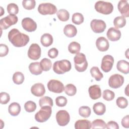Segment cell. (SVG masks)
I'll return each instance as SVG.
<instances>
[{"label": "cell", "instance_id": "1", "mask_svg": "<svg viewBox=\"0 0 129 129\" xmlns=\"http://www.w3.org/2000/svg\"><path fill=\"white\" fill-rule=\"evenodd\" d=\"M8 39L12 44L16 47H23L27 45L29 41V37L19 31L17 29L11 30L8 33Z\"/></svg>", "mask_w": 129, "mask_h": 129}, {"label": "cell", "instance_id": "2", "mask_svg": "<svg viewBox=\"0 0 129 129\" xmlns=\"http://www.w3.org/2000/svg\"><path fill=\"white\" fill-rule=\"evenodd\" d=\"M71 68V63L67 59L56 61L53 64V70L57 74H63L70 71Z\"/></svg>", "mask_w": 129, "mask_h": 129}, {"label": "cell", "instance_id": "3", "mask_svg": "<svg viewBox=\"0 0 129 129\" xmlns=\"http://www.w3.org/2000/svg\"><path fill=\"white\" fill-rule=\"evenodd\" d=\"M75 67L79 72H83L86 70L88 67V62L86 55L82 53H78L74 58Z\"/></svg>", "mask_w": 129, "mask_h": 129}, {"label": "cell", "instance_id": "4", "mask_svg": "<svg viewBox=\"0 0 129 129\" xmlns=\"http://www.w3.org/2000/svg\"><path fill=\"white\" fill-rule=\"evenodd\" d=\"M94 8L97 12L104 15L110 14L113 10V6L111 3L103 1L96 2Z\"/></svg>", "mask_w": 129, "mask_h": 129}, {"label": "cell", "instance_id": "5", "mask_svg": "<svg viewBox=\"0 0 129 129\" xmlns=\"http://www.w3.org/2000/svg\"><path fill=\"white\" fill-rule=\"evenodd\" d=\"M52 112L51 107L44 106L41 107L35 115V120L39 122H43L47 121L50 117Z\"/></svg>", "mask_w": 129, "mask_h": 129}, {"label": "cell", "instance_id": "6", "mask_svg": "<svg viewBox=\"0 0 129 129\" xmlns=\"http://www.w3.org/2000/svg\"><path fill=\"white\" fill-rule=\"evenodd\" d=\"M38 11L43 15H53L57 12V8L51 3H41L38 6Z\"/></svg>", "mask_w": 129, "mask_h": 129}, {"label": "cell", "instance_id": "7", "mask_svg": "<svg viewBox=\"0 0 129 129\" xmlns=\"http://www.w3.org/2000/svg\"><path fill=\"white\" fill-rule=\"evenodd\" d=\"M47 86L49 91L55 93H61L64 89V87L62 83L55 79L50 80L48 82Z\"/></svg>", "mask_w": 129, "mask_h": 129}, {"label": "cell", "instance_id": "8", "mask_svg": "<svg viewBox=\"0 0 129 129\" xmlns=\"http://www.w3.org/2000/svg\"><path fill=\"white\" fill-rule=\"evenodd\" d=\"M18 18L17 16L14 15H9L2 18L0 20V26L2 29L6 30L12 25L17 23Z\"/></svg>", "mask_w": 129, "mask_h": 129}, {"label": "cell", "instance_id": "9", "mask_svg": "<svg viewBox=\"0 0 129 129\" xmlns=\"http://www.w3.org/2000/svg\"><path fill=\"white\" fill-rule=\"evenodd\" d=\"M56 119L59 126H64L68 124L70 120V116L68 112L65 110H60L56 114Z\"/></svg>", "mask_w": 129, "mask_h": 129}, {"label": "cell", "instance_id": "10", "mask_svg": "<svg viewBox=\"0 0 129 129\" xmlns=\"http://www.w3.org/2000/svg\"><path fill=\"white\" fill-rule=\"evenodd\" d=\"M124 83L123 77L119 74H115L111 75L109 78L108 85L113 89H117L121 87Z\"/></svg>", "mask_w": 129, "mask_h": 129}, {"label": "cell", "instance_id": "11", "mask_svg": "<svg viewBox=\"0 0 129 129\" xmlns=\"http://www.w3.org/2000/svg\"><path fill=\"white\" fill-rule=\"evenodd\" d=\"M90 26L92 31L96 33H100L104 32L106 27L105 22L102 20L93 19L91 21Z\"/></svg>", "mask_w": 129, "mask_h": 129}, {"label": "cell", "instance_id": "12", "mask_svg": "<svg viewBox=\"0 0 129 129\" xmlns=\"http://www.w3.org/2000/svg\"><path fill=\"white\" fill-rule=\"evenodd\" d=\"M41 50L39 45L37 43H32L28 51V56L32 60H37L41 56Z\"/></svg>", "mask_w": 129, "mask_h": 129}, {"label": "cell", "instance_id": "13", "mask_svg": "<svg viewBox=\"0 0 129 129\" xmlns=\"http://www.w3.org/2000/svg\"><path fill=\"white\" fill-rule=\"evenodd\" d=\"M114 63V58L111 55H105L102 59L101 68L102 70L107 73L111 71Z\"/></svg>", "mask_w": 129, "mask_h": 129}, {"label": "cell", "instance_id": "14", "mask_svg": "<svg viewBox=\"0 0 129 129\" xmlns=\"http://www.w3.org/2000/svg\"><path fill=\"white\" fill-rule=\"evenodd\" d=\"M22 26L24 29L28 32H33L37 28L36 23L31 18L26 17L22 20Z\"/></svg>", "mask_w": 129, "mask_h": 129}, {"label": "cell", "instance_id": "15", "mask_svg": "<svg viewBox=\"0 0 129 129\" xmlns=\"http://www.w3.org/2000/svg\"><path fill=\"white\" fill-rule=\"evenodd\" d=\"M121 32L119 30L114 27H110L107 31L106 35L108 39L111 41H116L121 37Z\"/></svg>", "mask_w": 129, "mask_h": 129}, {"label": "cell", "instance_id": "16", "mask_svg": "<svg viewBox=\"0 0 129 129\" xmlns=\"http://www.w3.org/2000/svg\"><path fill=\"white\" fill-rule=\"evenodd\" d=\"M31 92L33 95L36 97H41L45 93V89L43 84L38 83L31 87Z\"/></svg>", "mask_w": 129, "mask_h": 129}, {"label": "cell", "instance_id": "17", "mask_svg": "<svg viewBox=\"0 0 129 129\" xmlns=\"http://www.w3.org/2000/svg\"><path fill=\"white\" fill-rule=\"evenodd\" d=\"M96 46L100 51H107L109 47V43L106 38L104 37H98L96 41Z\"/></svg>", "mask_w": 129, "mask_h": 129}, {"label": "cell", "instance_id": "18", "mask_svg": "<svg viewBox=\"0 0 129 129\" xmlns=\"http://www.w3.org/2000/svg\"><path fill=\"white\" fill-rule=\"evenodd\" d=\"M117 8L119 12L123 17H128L129 16V6L127 1L121 0L119 1L117 5Z\"/></svg>", "mask_w": 129, "mask_h": 129}, {"label": "cell", "instance_id": "19", "mask_svg": "<svg viewBox=\"0 0 129 129\" xmlns=\"http://www.w3.org/2000/svg\"><path fill=\"white\" fill-rule=\"evenodd\" d=\"M90 98L93 100L99 99L101 95V90L100 86L97 85L91 86L88 89Z\"/></svg>", "mask_w": 129, "mask_h": 129}, {"label": "cell", "instance_id": "20", "mask_svg": "<svg viewBox=\"0 0 129 129\" xmlns=\"http://www.w3.org/2000/svg\"><path fill=\"white\" fill-rule=\"evenodd\" d=\"M63 33L64 35L68 37H73L76 35L77 29L74 25L68 24L66 25L63 28Z\"/></svg>", "mask_w": 129, "mask_h": 129}, {"label": "cell", "instance_id": "21", "mask_svg": "<svg viewBox=\"0 0 129 129\" xmlns=\"http://www.w3.org/2000/svg\"><path fill=\"white\" fill-rule=\"evenodd\" d=\"M116 68L118 71L123 74H127L129 73V62L125 60H119L117 63Z\"/></svg>", "mask_w": 129, "mask_h": 129}, {"label": "cell", "instance_id": "22", "mask_svg": "<svg viewBox=\"0 0 129 129\" xmlns=\"http://www.w3.org/2000/svg\"><path fill=\"white\" fill-rule=\"evenodd\" d=\"M76 129H90L91 128V123L87 119H79L75 123Z\"/></svg>", "mask_w": 129, "mask_h": 129}, {"label": "cell", "instance_id": "23", "mask_svg": "<svg viewBox=\"0 0 129 129\" xmlns=\"http://www.w3.org/2000/svg\"><path fill=\"white\" fill-rule=\"evenodd\" d=\"M29 70L30 73L34 75H38L42 73V70L39 62H31L29 66Z\"/></svg>", "mask_w": 129, "mask_h": 129}, {"label": "cell", "instance_id": "24", "mask_svg": "<svg viewBox=\"0 0 129 129\" xmlns=\"http://www.w3.org/2000/svg\"><path fill=\"white\" fill-rule=\"evenodd\" d=\"M93 109L94 113L98 115H102L106 111V106L102 102L95 103L93 106Z\"/></svg>", "mask_w": 129, "mask_h": 129}, {"label": "cell", "instance_id": "25", "mask_svg": "<svg viewBox=\"0 0 129 129\" xmlns=\"http://www.w3.org/2000/svg\"><path fill=\"white\" fill-rule=\"evenodd\" d=\"M9 113L14 116H17L21 111L20 105L17 102H13L10 104L8 108Z\"/></svg>", "mask_w": 129, "mask_h": 129}, {"label": "cell", "instance_id": "26", "mask_svg": "<svg viewBox=\"0 0 129 129\" xmlns=\"http://www.w3.org/2000/svg\"><path fill=\"white\" fill-rule=\"evenodd\" d=\"M40 42L43 46H49L53 43V37L49 33H44L41 37Z\"/></svg>", "mask_w": 129, "mask_h": 129}, {"label": "cell", "instance_id": "27", "mask_svg": "<svg viewBox=\"0 0 129 129\" xmlns=\"http://www.w3.org/2000/svg\"><path fill=\"white\" fill-rule=\"evenodd\" d=\"M90 73L93 78L95 79L97 81H100L103 77V74L100 71L98 67H93L90 69Z\"/></svg>", "mask_w": 129, "mask_h": 129}, {"label": "cell", "instance_id": "28", "mask_svg": "<svg viewBox=\"0 0 129 129\" xmlns=\"http://www.w3.org/2000/svg\"><path fill=\"white\" fill-rule=\"evenodd\" d=\"M57 16L59 20L63 22L67 21L70 18V14L69 12L63 9L59 10L57 13Z\"/></svg>", "mask_w": 129, "mask_h": 129}, {"label": "cell", "instance_id": "29", "mask_svg": "<svg viewBox=\"0 0 129 129\" xmlns=\"http://www.w3.org/2000/svg\"><path fill=\"white\" fill-rule=\"evenodd\" d=\"M80 49V44L76 41H73L71 42L68 46V50L69 52L72 54H77L79 53Z\"/></svg>", "mask_w": 129, "mask_h": 129}, {"label": "cell", "instance_id": "30", "mask_svg": "<svg viewBox=\"0 0 129 129\" xmlns=\"http://www.w3.org/2000/svg\"><path fill=\"white\" fill-rule=\"evenodd\" d=\"M113 24L117 29L122 28L126 24V19L123 16L115 17L113 20Z\"/></svg>", "mask_w": 129, "mask_h": 129}, {"label": "cell", "instance_id": "31", "mask_svg": "<svg viewBox=\"0 0 129 129\" xmlns=\"http://www.w3.org/2000/svg\"><path fill=\"white\" fill-rule=\"evenodd\" d=\"M13 81L14 83L17 85L22 84L24 81V76L23 74L20 72H15L13 76Z\"/></svg>", "mask_w": 129, "mask_h": 129}, {"label": "cell", "instance_id": "32", "mask_svg": "<svg viewBox=\"0 0 129 129\" xmlns=\"http://www.w3.org/2000/svg\"><path fill=\"white\" fill-rule=\"evenodd\" d=\"M40 65L42 71L46 72L51 69L52 67V62L49 59L44 58L41 59L40 62Z\"/></svg>", "mask_w": 129, "mask_h": 129}, {"label": "cell", "instance_id": "33", "mask_svg": "<svg viewBox=\"0 0 129 129\" xmlns=\"http://www.w3.org/2000/svg\"><path fill=\"white\" fill-rule=\"evenodd\" d=\"M39 104L41 107L44 106H49L52 107L53 105V100L48 96L42 97L39 100Z\"/></svg>", "mask_w": 129, "mask_h": 129}, {"label": "cell", "instance_id": "34", "mask_svg": "<svg viewBox=\"0 0 129 129\" xmlns=\"http://www.w3.org/2000/svg\"><path fill=\"white\" fill-rule=\"evenodd\" d=\"M92 128H105L106 124L105 121L101 119H95L91 124Z\"/></svg>", "mask_w": 129, "mask_h": 129}, {"label": "cell", "instance_id": "35", "mask_svg": "<svg viewBox=\"0 0 129 129\" xmlns=\"http://www.w3.org/2000/svg\"><path fill=\"white\" fill-rule=\"evenodd\" d=\"M91 110L90 108L87 106H82L79 109V115L84 118H87L91 115Z\"/></svg>", "mask_w": 129, "mask_h": 129}, {"label": "cell", "instance_id": "36", "mask_svg": "<svg viewBox=\"0 0 129 129\" xmlns=\"http://www.w3.org/2000/svg\"><path fill=\"white\" fill-rule=\"evenodd\" d=\"M64 90L66 94L70 96H74L77 93V88L76 86L72 84H67L65 86Z\"/></svg>", "mask_w": 129, "mask_h": 129}, {"label": "cell", "instance_id": "37", "mask_svg": "<svg viewBox=\"0 0 129 129\" xmlns=\"http://www.w3.org/2000/svg\"><path fill=\"white\" fill-rule=\"evenodd\" d=\"M83 15L80 13H75L72 15V21L76 25H80L84 22Z\"/></svg>", "mask_w": 129, "mask_h": 129}, {"label": "cell", "instance_id": "38", "mask_svg": "<svg viewBox=\"0 0 129 129\" xmlns=\"http://www.w3.org/2000/svg\"><path fill=\"white\" fill-rule=\"evenodd\" d=\"M7 10L10 15H15L19 12V7L18 5L15 3H10L8 4L7 7Z\"/></svg>", "mask_w": 129, "mask_h": 129}, {"label": "cell", "instance_id": "39", "mask_svg": "<svg viewBox=\"0 0 129 129\" xmlns=\"http://www.w3.org/2000/svg\"><path fill=\"white\" fill-rule=\"evenodd\" d=\"M36 103L32 101H28L24 104V108L28 112H34L36 109Z\"/></svg>", "mask_w": 129, "mask_h": 129}, {"label": "cell", "instance_id": "40", "mask_svg": "<svg viewBox=\"0 0 129 129\" xmlns=\"http://www.w3.org/2000/svg\"><path fill=\"white\" fill-rule=\"evenodd\" d=\"M22 5L24 9L30 10L35 8L36 2L35 0H23L22 1Z\"/></svg>", "mask_w": 129, "mask_h": 129}, {"label": "cell", "instance_id": "41", "mask_svg": "<svg viewBox=\"0 0 129 129\" xmlns=\"http://www.w3.org/2000/svg\"><path fill=\"white\" fill-rule=\"evenodd\" d=\"M103 98L108 101L113 100L115 97L114 93L110 90H105L103 92Z\"/></svg>", "mask_w": 129, "mask_h": 129}, {"label": "cell", "instance_id": "42", "mask_svg": "<svg viewBox=\"0 0 129 129\" xmlns=\"http://www.w3.org/2000/svg\"><path fill=\"white\" fill-rule=\"evenodd\" d=\"M116 105L120 108H125L128 105L127 99L123 97H119L116 100Z\"/></svg>", "mask_w": 129, "mask_h": 129}, {"label": "cell", "instance_id": "43", "mask_svg": "<svg viewBox=\"0 0 129 129\" xmlns=\"http://www.w3.org/2000/svg\"><path fill=\"white\" fill-rule=\"evenodd\" d=\"M67 99L62 96H58L55 99V103L57 106L59 107H63L67 104Z\"/></svg>", "mask_w": 129, "mask_h": 129}, {"label": "cell", "instance_id": "44", "mask_svg": "<svg viewBox=\"0 0 129 129\" xmlns=\"http://www.w3.org/2000/svg\"><path fill=\"white\" fill-rule=\"evenodd\" d=\"M10 100L9 94L6 92H1L0 94V102L2 104L8 103Z\"/></svg>", "mask_w": 129, "mask_h": 129}, {"label": "cell", "instance_id": "45", "mask_svg": "<svg viewBox=\"0 0 129 129\" xmlns=\"http://www.w3.org/2000/svg\"><path fill=\"white\" fill-rule=\"evenodd\" d=\"M9 52L8 47L4 44H0V56L4 57L8 54Z\"/></svg>", "mask_w": 129, "mask_h": 129}, {"label": "cell", "instance_id": "46", "mask_svg": "<svg viewBox=\"0 0 129 129\" xmlns=\"http://www.w3.org/2000/svg\"><path fill=\"white\" fill-rule=\"evenodd\" d=\"M58 54V50L53 47L50 49L48 51V55L51 58H54L57 56Z\"/></svg>", "mask_w": 129, "mask_h": 129}, {"label": "cell", "instance_id": "47", "mask_svg": "<svg viewBox=\"0 0 129 129\" xmlns=\"http://www.w3.org/2000/svg\"><path fill=\"white\" fill-rule=\"evenodd\" d=\"M106 128L108 129H118L119 125L117 122L114 121H109L106 124Z\"/></svg>", "mask_w": 129, "mask_h": 129}, {"label": "cell", "instance_id": "48", "mask_svg": "<svg viewBox=\"0 0 129 129\" xmlns=\"http://www.w3.org/2000/svg\"><path fill=\"white\" fill-rule=\"evenodd\" d=\"M121 125L125 128L129 127V115H126L124 116L121 120Z\"/></svg>", "mask_w": 129, "mask_h": 129}]
</instances>
